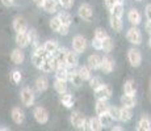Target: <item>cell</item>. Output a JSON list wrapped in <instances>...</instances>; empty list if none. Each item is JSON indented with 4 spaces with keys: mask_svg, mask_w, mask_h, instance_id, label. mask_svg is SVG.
<instances>
[{
    "mask_svg": "<svg viewBox=\"0 0 151 131\" xmlns=\"http://www.w3.org/2000/svg\"><path fill=\"white\" fill-rule=\"evenodd\" d=\"M78 14H79V17L83 20V21L89 22L92 20V16H93V9H92V7L89 4L83 3V4L79 7V9H78Z\"/></svg>",
    "mask_w": 151,
    "mask_h": 131,
    "instance_id": "obj_8",
    "label": "cell"
},
{
    "mask_svg": "<svg viewBox=\"0 0 151 131\" xmlns=\"http://www.w3.org/2000/svg\"><path fill=\"white\" fill-rule=\"evenodd\" d=\"M58 5H59V3H58V0H45L42 4V9L45 11L46 13H57L58 12Z\"/></svg>",
    "mask_w": 151,
    "mask_h": 131,
    "instance_id": "obj_16",
    "label": "cell"
},
{
    "mask_svg": "<svg viewBox=\"0 0 151 131\" xmlns=\"http://www.w3.org/2000/svg\"><path fill=\"white\" fill-rule=\"evenodd\" d=\"M37 92H46L49 88V80L46 76H38L36 79V83H34Z\"/></svg>",
    "mask_w": 151,
    "mask_h": 131,
    "instance_id": "obj_19",
    "label": "cell"
},
{
    "mask_svg": "<svg viewBox=\"0 0 151 131\" xmlns=\"http://www.w3.org/2000/svg\"><path fill=\"white\" fill-rule=\"evenodd\" d=\"M89 123H91V131H100V130L104 129V126H103V123H101L99 115L97 117L89 118Z\"/></svg>",
    "mask_w": 151,
    "mask_h": 131,
    "instance_id": "obj_33",
    "label": "cell"
},
{
    "mask_svg": "<svg viewBox=\"0 0 151 131\" xmlns=\"http://www.w3.org/2000/svg\"><path fill=\"white\" fill-rule=\"evenodd\" d=\"M92 47H93L95 50H101V49H103V41L93 37V39H92Z\"/></svg>",
    "mask_w": 151,
    "mask_h": 131,
    "instance_id": "obj_43",
    "label": "cell"
},
{
    "mask_svg": "<svg viewBox=\"0 0 151 131\" xmlns=\"http://www.w3.org/2000/svg\"><path fill=\"white\" fill-rule=\"evenodd\" d=\"M108 114L112 117L113 121H120V107L118 106H109Z\"/></svg>",
    "mask_w": 151,
    "mask_h": 131,
    "instance_id": "obj_36",
    "label": "cell"
},
{
    "mask_svg": "<svg viewBox=\"0 0 151 131\" xmlns=\"http://www.w3.org/2000/svg\"><path fill=\"white\" fill-rule=\"evenodd\" d=\"M68 30H70V26H67V25H60V28L58 29V31L57 33L58 34H60V36H67L68 34Z\"/></svg>",
    "mask_w": 151,
    "mask_h": 131,
    "instance_id": "obj_44",
    "label": "cell"
},
{
    "mask_svg": "<svg viewBox=\"0 0 151 131\" xmlns=\"http://www.w3.org/2000/svg\"><path fill=\"white\" fill-rule=\"evenodd\" d=\"M126 39L129 41L132 45H141L142 43V33L137 26H132L129 30L126 31Z\"/></svg>",
    "mask_w": 151,
    "mask_h": 131,
    "instance_id": "obj_3",
    "label": "cell"
},
{
    "mask_svg": "<svg viewBox=\"0 0 151 131\" xmlns=\"http://www.w3.org/2000/svg\"><path fill=\"white\" fill-rule=\"evenodd\" d=\"M99 118H100V121H101V123H103L104 127H105V126H110V125H112V122H113L112 117H110L108 113H104V114L99 115Z\"/></svg>",
    "mask_w": 151,
    "mask_h": 131,
    "instance_id": "obj_38",
    "label": "cell"
},
{
    "mask_svg": "<svg viewBox=\"0 0 151 131\" xmlns=\"http://www.w3.org/2000/svg\"><path fill=\"white\" fill-rule=\"evenodd\" d=\"M137 130L138 131H150L151 130V121L147 117H142L139 119L138 125H137Z\"/></svg>",
    "mask_w": 151,
    "mask_h": 131,
    "instance_id": "obj_29",
    "label": "cell"
},
{
    "mask_svg": "<svg viewBox=\"0 0 151 131\" xmlns=\"http://www.w3.org/2000/svg\"><path fill=\"white\" fill-rule=\"evenodd\" d=\"M86 49H87L86 37L78 34V36H75L74 38H72V50L74 51H76L78 54H82V52L86 51Z\"/></svg>",
    "mask_w": 151,
    "mask_h": 131,
    "instance_id": "obj_7",
    "label": "cell"
},
{
    "mask_svg": "<svg viewBox=\"0 0 151 131\" xmlns=\"http://www.w3.org/2000/svg\"><path fill=\"white\" fill-rule=\"evenodd\" d=\"M59 101H60V104H62L65 107H67V109H71V107H74V104H75L74 97H72V96L70 94V93H67V92L60 93Z\"/></svg>",
    "mask_w": 151,
    "mask_h": 131,
    "instance_id": "obj_21",
    "label": "cell"
},
{
    "mask_svg": "<svg viewBox=\"0 0 151 131\" xmlns=\"http://www.w3.org/2000/svg\"><path fill=\"white\" fill-rule=\"evenodd\" d=\"M54 72H55V79L67 81V72H68L67 66H58L57 68L54 69Z\"/></svg>",
    "mask_w": 151,
    "mask_h": 131,
    "instance_id": "obj_25",
    "label": "cell"
},
{
    "mask_svg": "<svg viewBox=\"0 0 151 131\" xmlns=\"http://www.w3.org/2000/svg\"><path fill=\"white\" fill-rule=\"evenodd\" d=\"M127 60H129L130 66L134 67V68H137V67L141 66L142 63V54L141 51L138 50V49L135 47H132L127 50Z\"/></svg>",
    "mask_w": 151,
    "mask_h": 131,
    "instance_id": "obj_4",
    "label": "cell"
},
{
    "mask_svg": "<svg viewBox=\"0 0 151 131\" xmlns=\"http://www.w3.org/2000/svg\"><path fill=\"white\" fill-rule=\"evenodd\" d=\"M108 109H109V105L106 104V101H104V100H97L96 101L95 112H96L97 115H101V114H104V113H108Z\"/></svg>",
    "mask_w": 151,
    "mask_h": 131,
    "instance_id": "obj_27",
    "label": "cell"
},
{
    "mask_svg": "<svg viewBox=\"0 0 151 131\" xmlns=\"http://www.w3.org/2000/svg\"><path fill=\"white\" fill-rule=\"evenodd\" d=\"M135 1H142V0H135Z\"/></svg>",
    "mask_w": 151,
    "mask_h": 131,
    "instance_id": "obj_53",
    "label": "cell"
},
{
    "mask_svg": "<svg viewBox=\"0 0 151 131\" xmlns=\"http://www.w3.org/2000/svg\"><path fill=\"white\" fill-rule=\"evenodd\" d=\"M32 1H33L38 8H42V4H43V1H45V0H32Z\"/></svg>",
    "mask_w": 151,
    "mask_h": 131,
    "instance_id": "obj_49",
    "label": "cell"
},
{
    "mask_svg": "<svg viewBox=\"0 0 151 131\" xmlns=\"http://www.w3.org/2000/svg\"><path fill=\"white\" fill-rule=\"evenodd\" d=\"M11 118H12V121L16 125H21L22 122L25 121V114L20 107H13V109L11 110Z\"/></svg>",
    "mask_w": 151,
    "mask_h": 131,
    "instance_id": "obj_17",
    "label": "cell"
},
{
    "mask_svg": "<svg viewBox=\"0 0 151 131\" xmlns=\"http://www.w3.org/2000/svg\"><path fill=\"white\" fill-rule=\"evenodd\" d=\"M33 117L36 119L37 123L45 125L49 122V112L43 106H37L33 110Z\"/></svg>",
    "mask_w": 151,
    "mask_h": 131,
    "instance_id": "obj_5",
    "label": "cell"
},
{
    "mask_svg": "<svg viewBox=\"0 0 151 131\" xmlns=\"http://www.w3.org/2000/svg\"><path fill=\"white\" fill-rule=\"evenodd\" d=\"M145 14H146L147 20H151V4H147L145 8Z\"/></svg>",
    "mask_w": 151,
    "mask_h": 131,
    "instance_id": "obj_46",
    "label": "cell"
},
{
    "mask_svg": "<svg viewBox=\"0 0 151 131\" xmlns=\"http://www.w3.org/2000/svg\"><path fill=\"white\" fill-rule=\"evenodd\" d=\"M20 100H21V102L24 106L27 107H30L34 105V101H36V94H34V92L32 91L30 88H28V87H25V88L21 89V92H20Z\"/></svg>",
    "mask_w": 151,
    "mask_h": 131,
    "instance_id": "obj_2",
    "label": "cell"
},
{
    "mask_svg": "<svg viewBox=\"0 0 151 131\" xmlns=\"http://www.w3.org/2000/svg\"><path fill=\"white\" fill-rule=\"evenodd\" d=\"M12 26H13V30L16 31V33H21V31H27L28 30V22L22 16H16L14 17L13 22H12Z\"/></svg>",
    "mask_w": 151,
    "mask_h": 131,
    "instance_id": "obj_11",
    "label": "cell"
},
{
    "mask_svg": "<svg viewBox=\"0 0 151 131\" xmlns=\"http://www.w3.org/2000/svg\"><path fill=\"white\" fill-rule=\"evenodd\" d=\"M113 46H114L113 45V39L108 36L106 38L103 39V49H101V50L105 51V52H110L113 50Z\"/></svg>",
    "mask_w": 151,
    "mask_h": 131,
    "instance_id": "obj_35",
    "label": "cell"
},
{
    "mask_svg": "<svg viewBox=\"0 0 151 131\" xmlns=\"http://www.w3.org/2000/svg\"><path fill=\"white\" fill-rule=\"evenodd\" d=\"M70 122L71 125L78 130H84V122H86V117L80 112H72L70 115Z\"/></svg>",
    "mask_w": 151,
    "mask_h": 131,
    "instance_id": "obj_9",
    "label": "cell"
},
{
    "mask_svg": "<svg viewBox=\"0 0 151 131\" xmlns=\"http://www.w3.org/2000/svg\"><path fill=\"white\" fill-rule=\"evenodd\" d=\"M135 92H137V85H135V81L132 80V79H129V80L125 81V83H124V93L134 96Z\"/></svg>",
    "mask_w": 151,
    "mask_h": 131,
    "instance_id": "obj_24",
    "label": "cell"
},
{
    "mask_svg": "<svg viewBox=\"0 0 151 131\" xmlns=\"http://www.w3.org/2000/svg\"><path fill=\"white\" fill-rule=\"evenodd\" d=\"M118 1H120V3H124V1H125V0H118Z\"/></svg>",
    "mask_w": 151,
    "mask_h": 131,
    "instance_id": "obj_52",
    "label": "cell"
},
{
    "mask_svg": "<svg viewBox=\"0 0 151 131\" xmlns=\"http://www.w3.org/2000/svg\"><path fill=\"white\" fill-rule=\"evenodd\" d=\"M11 77H12V81L14 84H19L20 81H21V79H22V75H21V72H20L19 69H13Z\"/></svg>",
    "mask_w": 151,
    "mask_h": 131,
    "instance_id": "obj_41",
    "label": "cell"
},
{
    "mask_svg": "<svg viewBox=\"0 0 151 131\" xmlns=\"http://www.w3.org/2000/svg\"><path fill=\"white\" fill-rule=\"evenodd\" d=\"M11 60H12L13 64H17V66L24 63L25 54H24V51H22V49H20V47L14 49V50L11 52Z\"/></svg>",
    "mask_w": 151,
    "mask_h": 131,
    "instance_id": "obj_15",
    "label": "cell"
},
{
    "mask_svg": "<svg viewBox=\"0 0 151 131\" xmlns=\"http://www.w3.org/2000/svg\"><path fill=\"white\" fill-rule=\"evenodd\" d=\"M16 45L17 47L20 49H25L30 45V38H29V34H28V30L27 31H21V33H16Z\"/></svg>",
    "mask_w": 151,
    "mask_h": 131,
    "instance_id": "obj_12",
    "label": "cell"
},
{
    "mask_svg": "<svg viewBox=\"0 0 151 131\" xmlns=\"http://www.w3.org/2000/svg\"><path fill=\"white\" fill-rule=\"evenodd\" d=\"M110 14L112 16H117V17H122L124 16V3H116L112 8H110Z\"/></svg>",
    "mask_w": 151,
    "mask_h": 131,
    "instance_id": "obj_31",
    "label": "cell"
},
{
    "mask_svg": "<svg viewBox=\"0 0 151 131\" xmlns=\"http://www.w3.org/2000/svg\"><path fill=\"white\" fill-rule=\"evenodd\" d=\"M127 20H129V22L133 26H138L139 24H141V21H142V14L139 13L138 9L132 8V9L127 12Z\"/></svg>",
    "mask_w": 151,
    "mask_h": 131,
    "instance_id": "obj_14",
    "label": "cell"
},
{
    "mask_svg": "<svg viewBox=\"0 0 151 131\" xmlns=\"http://www.w3.org/2000/svg\"><path fill=\"white\" fill-rule=\"evenodd\" d=\"M109 24H110V28H112L114 31H117V33H120V31L122 30V28H124L122 17H117V16H112V14H110Z\"/></svg>",
    "mask_w": 151,
    "mask_h": 131,
    "instance_id": "obj_20",
    "label": "cell"
},
{
    "mask_svg": "<svg viewBox=\"0 0 151 131\" xmlns=\"http://www.w3.org/2000/svg\"><path fill=\"white\" fill-rule=\"evenodd\" d=\"M58 47H59V45H58V41L55 39H49L43 43V49H45L49 55H53L58 50Z\"/></svg>",
    "mask_w": 151,
    "mask_h": 131,
    "instance_id": "obj_23",
    "label": "cell"
},
{
    "mask_svg": "<svg viewBox=\"0 0 151 131\" xmlns=\"http://www.w3.org/2000/svg\"><path fill=\"white\" fill-rule=\"evenodd\" d=\"M88 81H89V87H91V88L93 89V91H96L99 87L103 85V84H104V83H103V80H101V79L99 77V76H93V77L91 76V79H89Z\"/></svg>",
    "mask_w": 151,
    "mask_h": 131,
    "instance_id": "obj_37",
    "label": "cell"
},
{
    "mask_svg": "<svg viewBox=\"0 0 151 131\" xmlns=\"http://www.w3.org/2000/svg\"><path fill=\"white\" fill-rule=\"evenodd\" d=\"M87 66L91 69H100L101 66V57L97 54H91L87 59Z\"/></svg>",
    "mask_w": 151,
    "mask_h": 131,
    "instance_id": "obj_18",
    "label": "cell"
},
{
    "mask_svg": "<svg viewBox=\"0 0 151 131\" xmlns=\"http://www.w3.org/2000/svg\"><path fill=\"white\" fill-rule=\"evenodd\" d=\"M58 3L65 9H71L72 5H74V0H58Z\"/></svg>",
    "mask_w": 151,
    "mask_h": 131,
    "instance_id": "obj_42",
    "label": "cell"
},
{
    "mask_svg": "<svg viewBox=\"0 0 151 131\" xmlns=\"http://www.w3.org/2000/svg\"><path fill=\"white\" fill-rule=\"evenodd\" d=\"M145 29H146V31L151 36V20H149V21L146 22V25H145Z\"/></svg>",
    "mask_w": 151,
    "mask_h": 131,
    "instance_id": "obj_48",
    "label": "cell"
},
{
    "mask_svg": "<svg viewBox=\"0 0 151 131\" xmlns=\"http://www.w3.org/2000/svg\"><path fill=\"white\" fill-rule=\"evenodd\" d=\"M57 17L59 19V21L62 22L63 25L70 26V25H71V22H72V17H71V14H70L68 12H66V11H62V12H59V13L57 14Z\"/></svg>",
    "mask_w": 151,
    "mask_h": 131,
    "instance_id": "obj_32",
    "label": "cell"
},
{
    "mask_svg": "<svg viewBox=\"0 0 151 131\" xmlns=\"http://www.w3.org/2000/svg\"><path fill=\"white\" fill-rule=\"evenodd\" d=\"M112 89H110L109 85H106V84H103V85H100L99 88L95 91V96H96L97 100H104V101H108L112 98Z\"/></svg>",
    "mask_w": 151,
    "mask_h": 131,
    "instance_id": "obj_10",
    "label": "cell"
},
{
    "mask_svg": "<svg viewBox=\"0 0 151 131\" xmlns=\"http://www.w3.org/2000/svg\"><path fill=\"white\" fill-rule=\"evenodd\" d=\"M114 67H116V62L110 55H104L101 58V66L100 69L103 71V74H112L114 71Z\"/></svg>",
    "mask_w": 151,
    "mask_h": 131,
    "instance_id": "obj_6",
    "label": "cell"
},
{
    "mask_svg": "<svg viewBox=\"0 0 151 131\" xmlns=\"http://www.w3.org/2000/svg\"><path fill=\"white\" fill-rule=\"evenodd\" d=\"M91 72H92V69L89 68L88 66H82L78 69V74H79V76L83 81H88L89 79H91V76H92Z\"/></svg>",
    "mask_w": 151,
    "mask_h": 131,
    "instance_id": "obj_28",
    "label": "cell"
},
{
    "mask_svg": "<svg viewBox=\"0 0 151 131\" xmlns=\"http://www.w3.org/2000/svg\"><path fill=\"white\" fill-rule=\"evenodd\" d=\"M65 63L67 67H76L79 63V54L74 50H67L66 52V58H65Z\"/></svg>",
    "mask_w": 151,
    "mask_h": 131,
    "instance_id": "obj_13",
    "label": "cell"
},
{
    "mask_svg": "<svg viewBox=\"0 0 151 131\" xmlns=\"http://www.w3.org/2000/svg\"><path fill=\"white\" fill-rule=\"evenodd\" d=\"M110 130H112V131H122L124 129H122V127H120V126H113Z\"/></svg>",
    "mask_w": 151,
    "mask_h": 131,
    "instance_id": "obj_50",
    "label": "cell"
},
{
    "mask_svg": "<svg viewBox=\"0 0 151 131\" xmlns=\"http://www.w3.org/2000/svg\"><path fill=\"white\" fill-rule=\"evenodd\" d=\"M95 37L103 41L104 38H106V37H108V33H106L105 29H103V28H97L96 30H95Z\"/></svg>",
    "mask_w": 151,
    "mask_h": 131,
    "instance_id": "obj_40",
    "label": "cell"
},
{
    "mask_svg": "<svg viewBox=\"0 0 151 131\" xmlns=\"http://www.w3.org/2000/svg\"><path fill=\"white\" fill-rule=\"evenodd\" d=\"M149 46H150V49H151V36H150V39H149Z\"/></svg>",
    "mask_w": 151,
    "mask_h": 131,
    "instance_id": "obj_51",
    "label": "cell"
},
{
    "mask_svg": "<svg viewBox=\"0 0 151 131\" xmlns=\"http://www.w3.org/2000/svg\"><path fill=\"white\" fill-rule=\"evenodd\" d=\"M121 104H122V106H126V107H130V109H133V107L137 105V100H135L134 96L124 93V94L121 96Z\"/></svg>",
    "mask_w": 151,
    "mask_h": 131,
    "instance_id": "obj_22",
    "label": "cell"
},
{
    "mask_svg": "<svg viewBox=\"0 0 151 131\" xmlns=\"http://www.w3.org/2000/svg\"><path fill=\"white\" fill-rule=\"evenodd\" d=\"M49 25H50V29H51V30L57 33L58 29H59L60 25H62V22L59 21V19H58V17H53V19L50 20V22H49Z\"/></svg>",
    "mask_w": 151,
    "mask_h": 131,
    "instance_id": "obj_39",
    "label": "cell"
},
{
    "mask_svg": "<svg viewBox=\"0 0 151 131\" xmlns=\"http://www.w3.org/2000/svg\"><path fill=\"white\" fill-rule=\"evenodd\" d=\"M54 89L57 93H65L67 92V81L66 80H58V79H55L54 81Z\"/></svg>",
    "mask_w": 151,
    "mask_h": 131,
    "instance_id": "obj_30",
    "label": "cell"
},
{
    "mask_svg": "<svg viewBox=\"0 0 151 131\" xmlns=\"http://www.w3.org/2000/svg\"><path fill=\"white\" fill-rule=\"evenodd\" d=\"M116 3H118V0H104V4H105V7L108 8V9H110Z\"/></svg>",
    "mask_w": 151,
    "mask_h": 131,
    "instance_id": "obj_45",
    "label": "cell"
},
{
    "mask_svg": "<svg viewBox=\"0 0 151 131\" xmlns=\"http://www.w3.org/2000/svg\"><path fill=\"white\" fill-rule=\"evenodd\" d=\"M0 1H1V4L4 5V7H12L14 0H0Z\"/></svg>",
    "mask_w": 151,
    "mask_h": 131,
    "instance_id": "obj_47",
    "label": "cell"
},
{
    "mask_svg": "<svg viewBox=\"0 0 151 131\" xmlns=\"http://www.w3.org/2000/svg\"><path fill=\"white\" fill-rule=\"evenodd\" d=\"M28 34H29V38H30V45L34 46V49L38 47L40 43H38V34H37V31L34 29H29Z\"/></svg>",
    "mask_w": 151,
    "mask_h": 131,
    "instance_id": "obj_34",
    "label": "cell"
},
{
    "mask_svg": "<svg viewBox=\"0 0 151 131\" xmlns=\"http://www.w3.org/2000/svg\"><path fill=\"white\" fill-rule=\"evenodd\" d=\"M49 57V54L46 52V50L43 49V46L40 45L38 47L34 49V52L33 55H32V63H33V66L36 67V68H41L42 63L45 62V59Z\"/></svg>",
    "mask_w": 151,
    "mask_h": 131,
    "instance_id": "obj_1",
    "label": "cell"
},
{
    "mask_svg": "<svg viewBox=\"0 0 151 131\" xmlns=\"http://www.w3.org/2000/svg\"><path fill=\"white\" fill-rule=\"evenodd\" d=\"M133 118V112L130 107H120V122H129Z\"/></svg>",
    "mask_w": 151,
    "mask_h": 131,
    "instance_id": "obj_26",
    "label": "cell"
}]
</instances>
